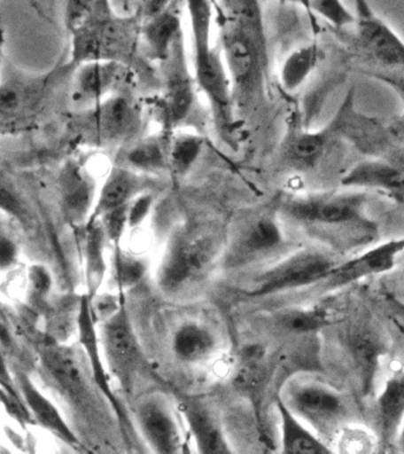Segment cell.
Masks as SVG:
<instances>
[{"mask_svg": "<svg viewBox=\"0 0 404 454\" xmlns=\"http://www.w3.org/2000/svg\"><path fill=\"white\" fill-rule=\"evenodd\" d=\"M229 229L215 219L188 220L172 231L156 270L167 296L194 293L221 262Z\"/></svg>", "mask_w": 404, "mask_h": 454, "instance_id": "cell-1", "label": "cell"}, {"mask_svg": "<svg viewBox=\"0 0 404 454\" xmlns=\"http://www.w3.org/2000/svg\"><path fill=\"white\" fill-rule=\"evenodd\" d=\"M35 351L43 379L78 415L85 420L112 421V404L96 385L80 343L56 342L42 332L35 336Z\"/></svg>", "mask_w": 404, "mask_h": 454, "instance_id": "cell-2", "label": "cell"}, {"mask_svg": "<svg viewBox=\"0 0 404 454\" xmlns=\"http://www.w3.org/2000/svg\"><path fill=\"white\" fill-rule=\"evenodd\" d=\"M194 50V78L214 114L215 124L227 141L234 138L232 84L221 50L212 44L213 0H186Z\"/></svg>", "mask_w": 404, "mask_h": 454, "instance_id": "cell-3", "label": "cell"}, {"mask_svg": "<svg viewBox=\"0 0 404 454\" xmlns=\"http://www.w3.org/2000/svg\"><path fill=\"white\" fill-rule=\"evenodd\" d=\"M278 395L326 443L357 420L353 399L318 380L296 375L287 380Z\"/></svg>", "mask_w": 404, "mask_h": 454, "instance_id": "cell-4", "label": "cell"}, {"mask_svg": "<svg viewBox=\"0 0 404 454\" xmlns=\"http://www.w3.org/2000/svg\"><path fill=\"white\" fill-rule=\"evenodd\" d=\"M141 28L134 18L116 16L109 0H96L90 16L70 34V66L94 60L127 64L137 45Z\"/></svg>", "mask_w": 404, "mask_h": 454, "instance_id": "cell-5", "label": "cell"}, {"mask_svg": "<svg viewBox=\"0 0 404 454\" xmlns=\"http://www.w3.org/2000/svg\"><path fill=\"white\" fill-rule=\"evenodd\" d=\"M350 190L297 195L284 200L278 212L284 218L307 229L368 233L370 222L365 216L367 194Z\"/></svg>", "mask_w": 404, "mask_h": 454, "instance_id": "cell-6", "label": "cell"}, {"mask_svg": "<svg viewBox=\"0 0 404 454\" xmlns=\"http://www.w3.org/2000/svg\"><path fill=\"white\" fill-rule=\"evenodd\" d=\"M98 335L110 376L126 395L134 392L138 381L154 374L131 322L126 294L115 314L99 325Z\"/></svg>", "mask_w": 404, "mask_h": 454, "instance_id": "cell-7", "label": "cell"}, {"mask_svg": "<svg viewBox=\"0 0 404 454\" xmlns=\"http://www.w3.org/2000/svg\"><path fill=\"white\" fill-rule=\"evenodd\" d=\"M339 262L335 254L326 248H300L252 277L241 293L250 298H262L314 286Z\"/></svg>", "mask_w": 404, "mask_h": 454, "instance_id": "cell-8", "label": "cell"}, {"mask_svg": "<svg viewBox=\"0 0 404 454\" xmlns=\"http://www.w3.org/2000/svg\"><path fill=\"white\" fill-rule=\"evenodd\" d=\"M221 55L232 84L233 98H247L261 87L266 66L264 30L219 18Z\"/></svg>", "mask_w": 404, "mask_h": 454, "instance_id": "cell-9", "label": "cell"}, {"mask_svg": "<svg viewBox=\"0 0 404 454\" xmlns=\"http://www.w3.org/2000/svg\"><path fill=\"white\" fill-rule=\"evenodd\" d=\"M142 122V106L127 91L117 92L82 110L76 121L81 137L98 147H117L136 141Z\"/></svg>", "mask_w": 404, "mask_h": 454, "instance_id": "cell-10", "label": "cell"}, {"mask_svg": "<svg viewBox=\"0 0 404 454\" xmlns=\"http://www.w3.org/2000/svg\"><path fill=\"white\" fill-rule=\"evenodd\" d=\"M285 244L278 212L261 209L250 213L229 230L220 264L229 271L246 269L279 254Z\"/></svg>", "mask_w": 404, "mask_h": 454, "instance_id": "cell-11", "label": "cell"}, {"mask_svg": "<svg viewBox=\"0 0 404 454\" xmlns=\"http://www.w3.org/2000/svg\"><path fill=\"white\" fill-rule=\"evenodd\" d=\"M336 332L340 351L353 375L354 392L367 396L372 392L379 360L386 353L385 333L367 317L344 322Z\"/></svg>", "mask_w": 404, "mask_h": 454, "instance_id": "cell-12", "label": "cell"}, {"mask_svg": "<svg viewBox=\"0 0 404 454\" xmlns=\"http://www.w3.org/2000/svg\"><path fill=\"white\" fill-rule=\"evenodd\" d=\"M57 70L28 74L4 66L0 74V126L20 127L41 112L48 98Z\"/></svg>", "mask_w": 404, "mask_h": 454, "instance_id": "cell-13", "label": "cell"}, {"mask_svg": "<svg viewBox=\"0 0 404 454\" xmlns=\"http://www.w3.org/2000/svg\"><path fill=\"white\" fill-rule=\"evenodd\" d=\"M183 48V37L174 45L168 57L162 62L165 67V89L159 98L156 109L165 128V133H172L184 122L194 106L195 78L191 76L188 67Z\"/></svg>", "mask_w": 404, "mask_h": 454, "instance_id": "cell-14", "label": "cell"}, {"mask_svg": "<svg viewBox=\"0 0 404 454\" xmlns=\"http://www.w3.org/2000/svg\"><path fill=\"white\" fill-rule=\"evenodd\" d=\"M354 90L347 92L331 122L319 130H299L291 135L283 147V160L291 168L311 170L324 160L339 133H344L354 115Z\"/></svg>", "mask_w": 404, "mask_h": 454, "instance_id": "cell-15", "label": "cell"}, {"mask_svg": "<svg viewBox=\"0 0 404 454\" xmlns=\"http://www.w3.org/2000/svg\"><path fill=\"white\" fill-rule=\"evenodd\" d=\"M135 424L152 452L179 453L183 450V429L170 401L161 394H147L134 407Z\"/></svg>", "mask_w": 404, "mask_h": 454, "instance_id": "cell-16", "label": "cell"}, {"mask_svg": "<svg viewBox=\"0 0 404 454\" xmlns=\"http://www.w3.org/2000/svg\"><path fill=\"white\" fill-rule=\"evenodd\" d=\"M78 343L83 349L87 357L89 367H90L92 378L98 389L101 390L105 399L112 404L113 411L119 421L120 434L124 439L130 440V434L134 432L133 422L128 415L126 408L117 397L115 390L112 386V376L106 367L105 360H103L101 340L97 333V325L92 317L90 310V301L87 294H82L80 315H78L77 325Z\"/></svg>", "mask_w": 404, "mask_h": 454, "instance_id": "cell-17", "label": "cell"}, {"mask_svg": "<svg viewBox=\"0 0 404 454\" xmlns=\"http://www.w3.org/2000/svg\"><path fill=\"white\" fill-rule=\"evenodd\" d=\"M71 101L81 110L91 108L117 92L127 91L130 73L127 64L94 60L74 67Z\"/></svg>", "mask_w": 404, "mask_h": 454, "instance_id": "cell-18", "label": "cell"}, {"mask_svg": "<svg viewBox=\"0 0 404 454\" xmlns=\"http://www.w3.org/2000/svg\"><path fill=\"white\" fill-rule=\"evenodd\" d=\"M58 194L63 218L74 229H83L97 198V181L82 159L67 160L58 176Z\"/></svg>", "mask_w": 404, "mask_h": 454, "instance_id": "cell-19", "label": "cell"}, {"mask_svg": "<svg viewBox=\"0 0 404 454\" xmlns=\"http://www.w3.org/2000/svg\"><path fill=\"white\" fill-rule=\"evenodd\" d=\"M358 44L382 67L404 74V41L370 9L367 0H354Z\"/></svg>", "mask_w": 404, "mask_h": 454, "instance_id": "cell-20", "label": "cell"}, {"mask_svg": "<svg viewBox=\"0 0 404 454\" xmlns=\"http://www.w3.org/2000/svg\"><path fill=\"white\" fill-rule=\"evenodd\" d=\"M404 252V237L369 248L349 261L340 262L322 282L312 286V293L324 294L340 289L365 277L390 271Z\"/></svg>", "mask_w": 404, "mask_h": 454, "instance_id": "cell-21", "label": "cell"}, {"mask_svg": "<svg viewBox=\"0 0 404 454\" xmlns=\"http://www.w3.org/2000/svg\"><path fill=\"white\" fill-rule=\"evenodd\" d=\"M272 372L273 365L269 362L268 350L262 344H247L239 351L233 387L240 395L246 397L253 407L262 438L266 436L262 422V406Z\"/></svg>", "mask_w": 404, "mask_h": 454, "instance_id": "cell-22", "label": "cell"}, {"mask_svg": "<svg viewBox=\"0 0 404 454\" xmlns=\"http://www.w3.org/2000/svg\"><path fill=\"white\" fill-rule=\"evenodd\" d=\"M177 408L187 425L198 452L206 454L232 453L221 420L204 399L193 395H177Z\"/></svg>", "mask_w": 404, "mask_h": 454, "instance_id": "cell-23", "label": "cell"}, {"mask_svg": "<svg viewBox=\"0 0 404 454\" xmlns=\"http://www.w3.org/2000/svg\"><path fill=\"white\" fill-rule=\"evenodd\" d=\"M13 376L20 395L23 397L24 403H27L35 425L41 426L42 428L62 440L66 445L81 447L82 442L76 432L64 420L63 415L60 414L56 404L35 387L30 374L23 369H18V371H14Z\"/></svg>", "mask_w": 404, "mask_h": 454, "instance_id": "cell-24", "label": "cell"}, {"mask_svg": "<svg viewBox=\"0 0 404 454\" xmlns=\"http://www.w3.org/2000/svg\"><path fill=\"white\" fill-rule=\"evenodd\" d=\"M375 435L383 450L399 438L404 422V372L392 376L378 394L372 408Z\"/></svg>", "mask_w": 404, "mask_h": 454, "instance_id": "cell-25", "label": "cell"}, {"mask_svg": "<svg viewBox=\"0 0 404 454\" xmlns=\"http://www.w3.org/2000/svg\"><path fill=\"white\" fill-rule=\"evenodd\" d=\"M148 176L119 163L113 166L98 190L94 209L87 223L96 222L112 209L129 204L138 194L149 191Z\"/></svg>", "mask_w": 404, "mask_h": 454, "instance_id": "cell-26", "label": "cell"}, {"mask_svg": "<svg viewBox=\"0 0 404 454\" xmlns=\"http://www.w3.org/2000/svg\"><path fill=\"white\" fill-rule=\"evenodd\" d=\"M180 2L170 0L162 10L149 17L141 28V35L149 52L161 63L183 37Z\"/></svg>", "mask_w": 404, "mask_h": 454, "instance_id": "cell-27", "label": "cell"}, {"mask_svg": "<svg viewBox=\"0 0 404 454\" xmlns=\"http://www.w3.org/2000/svg\"><path fill=\"white\" fill-rule=\"evenodd\" d=\"M342 184L353 190H377L404 197V167L383 160H365L342 177Z\"/></svg>", "mask_w": 404, "mask_h": 454, "instance_id": "cell-28", "label": "cell"}, {"mask_svg": "<svg viewBox=\"0 0 404 454\" xmlns=\"http://www.w3.org/2000/svg\"><path fill=\"white\" fill-rule=\"evenodd\" d=\"M174 356L187 365L204 364L218 351V340L208 325L186 321L177 326L172 337Z\"/></svg>", "mask_w": 404, "mask_h": 454, "instance_id": "cell-29", "label": "cell"}, {"mask_svg": "<svg viewBox=\"0 0 404 454\" xmlns=\"http://www.w3.org/2000/svg\"><path fill=\"white\" fill-rule=\"evenodd\" d=\"M275 406L280 419V446L284 453L324 454L331 453L329 443L317 434L303 420H300L280 396L276 397Z\"/></svg>", "mask_w": 404, "mask_h": 454, "instance_id": "cell-30", "label": "cell"}, {"mask_svg": "<svg viewBox=\"0 0 404 454\" xmlns=\"http://www.w3.org/2000/svg\"><path fill=\"white\" fill-rule=\"evenodd\" d=\"M169 134L137 138L128 145L122 161L117 163L145 176L169 172Z\"/></svg>", "mask_w": 404, "mask_h": 454, "instance_id": "cell-31", "label": "cell"}, {"mask_svg": "<svg viewBox=\"0 0 404 454\" xmlns=\"http://www.w3.org/2000/svg\"><path fill=\"white\" fill-rule=\"evenodd\" d=\"M82 233V251H83L84 278L88 297H95L105 282L108 264L105 258L106 239L105 230L99 220L85 223Z\"/></svg>", "mask_w": 404, "mask_h": 454, "instance_id": "cell-32", "label": "cell"}, {"mask_svg": "<svg viewBox=\"0 0 404 454\" xmlns=\"http://www.w3.org/2000/svg\"><path fill=\"white\" fill-rule=\"evenodd\" d=\"M82 294H64L51 298L43 312V333L59 343L69 342L77 333Z\"/></svg>", "mask_w": 404, "mask_h": 454, "instance_id": "cell-33", "label": "cell"}, {"mask_svg": "<svg viewBox=\"0 0 404 454\" xmlns=\"http://www.w3.org/2000/svg\"><path fill=\"white\" fill-rule=\"evenodd\" d=\"M322 59L315 43L299 46L287 55L280 69V83L286 91H296L307 82Z\"/></svg>", "mask_w": 404, "mask_h": 454, "instance_id": "cell-34", "label": "cell"}, {"mask_svg": "<svg viewBox=\"0 0 404 454\" xmlns=\"http://www.w3.org/2000/svg\"><path fill=\"white\" fill-rule=\"evenodd\" d=\"M275 322L289 335H315L331 325L328 312L321 308H290L278 312Z\"/></svg>", "mask_w": 404, "mask_h": 454, "instance_id": "cell-35", "label": "cell"}, {"mask_svg": "<svg viewBox=\"0 0 404 454\" xmlns=\"http://www.w3.org/2000/svg\"><path fill=\"white\" fill-rule=\"evenodd\" d=\"M205 138L201 135L183 131L170 135L169 172L174 176L190 173L204 151Z\"/></svg>", "mask_w": 404, "mask_h": 454, "instance_id": "cell-36", "label": "cell"}, {"mask_svg": "<svg viewBox=\"0 0 404 454\" xmlns=\"http://www.w3.org/2000/svg\"><path fill=\"white\" fill-rule=\"evenodd\" d=\"M147 272V262L142 258L127 254L122 247H113V277L117 290H126L137 286Z\"/></svg>", "mask_w": 404, "mask_h": 454, "instance_id": "cell-37", "label": "cell"}, {"mask_svg": "<svg viewBox=\"0 0 404 454\" xmlns=\"http://www.w3.org/2000/svg\"><path fill=\"white\" fill-rule=\"evenodd\" d=\"M27 305L34 314L42 316L50 303L52 276L42 264H32L27 270Z\"/></svg>", "mask_w": 404, "mask_h": 454, "instance_id": "cell-38", "label": "cell"}, {"mask_svg": "<svg viewBox=\"0 0 404 454\" xmlns=\"http://www.w3.org/2000/svg\"><path fill=\"white\" fill-rule=\"evenodd\" d=\"M0 212L5 213L11 219L16 220L21 226L30 227L34 223L31 209L21 197L16 184L0 170Z\"/></svg>", "mask_w": 404, "mask_h": 454, "instance_id": "cell-39", "label": "cell"}, {"mask_svg": "<svg viewBox=\"0 0 404 454\" xmlns=\"http://www.w3.org/2000/svg\"><path fill=\"white\" fill-rule=\"evenodd\" d=\"M301 2L333 27H346L347 25L354 24L356 20L354 13L344 5L342 0H301Z\"/></svg>", "mask_w": 404, "mask_h": 454, "instance_id": "cell-40", "label": "cell"}, {"mask_svg": "<svg viewBox=\"0 0 404 454\" xmlns=\"http://www.w3.org/2000/svg\"><path fill=\"white\" fill-rule=\"evenodd\" d=\"M128 206L129 204L112 209L98 218L103 230H105L106 239L113 244V247H119L122 243L124 233L129 229L128 226Z\"/></svg>", "mask_w": 404, "mask_h": 454, "instance_id": "cell-41", "label": "cell"}, {"mask_svg": "<svg viewBox=\"0 0 404 454\" xmlns=\"http://www.w3.org/2000/svg\"><path fill=\"white\" fill-rule=\"evenodd\" d=\"M122 291H119V294H96L90 301V310L92 317L96 325H101L105 319H108L110 316H113L120 308V300H122Z\"/></svg>", "mask_w": 404, "mask_h": 454, "instance_id": "cell-42", "label": "cell"}, {"mask_svg": "<svg viewBox=\"0 0 404 454\" xmlns=\"http://www.w3.org/2000/svg\"><path fill=\"white\" fill-rule=\"evenodd\" d=\"M95 3L96 0H66V25L69 34L90 16Z\"/></svg>", "mask_w": 404, "mask_h": 454, "instance_id": "cell-43", "label": "cell"}, {"mask_svg": "<svg viewBox=\"0 0 404 454\" xmlns=\"http://www.w3.org/2000/svg\"><path fill=\"white\" fill-rule=\"evenodd\" d=\"M152 205H154V195L149 191L138 194L129 202V206H128V226L129 229H136L147 219Z\"/></svg>", "mask_w": 404, "mask_h": 454, "instance_id": "cell-44", "label": "cell"}, {"mask_svg": "<svg viewBox=\"0 0 404 454\" xmlns=\"http://www.w3.org/2000/svg\"><path fill=\"white\" fill-rule=\"evenodd\" d=\"M19 248L6 231L0 229V272L12 269L18 262Z\"/></svg>", "mask_w": 404, "mask_h": 454, "instance_id": "cell-45", "label": "cell"}, {"mask_svg": "<svg viewBox=\"0 0 404 454\" xmlns=\"http://www.w3.org/2000/svg\"><path fill=\"white\" fill-rule=\"evenodd\" d=\"M376 76L381 78V80L385 81V83L390 84V87L395 89V90L399 92L400 98H402V113H400V115L396 117V120L393 121L392 129V133L395 134L396 137H399L404 140V80H400V78L390 76V74H377Z\"/></svg>", "mask_w": 404, "mask_h": 454, "instance_id": "cell-46", "label": "cell"}, {"mask_svg": "<svg viewBox=\"0 0 404 454\" xmlns=\"http://www.w3.org/2000/svg\"><path fill=\"white\" fill-rule=\"evenodd\" d=\"M0 386L10 394H12L13 396L18 397V399H23L20 395L19 389H18L14 376L11 375L5 353H4L2 348H0Z\"/></svg>", "mask_w": 404, "mask_h": 454, "instance_id": "cell-47", "label": "cell"}, {"mask_svg": "<svg viewBox=\"0 0 404 454\" xmlns=\"http://www.w3.org/2000/svg\"><path fill=\"white\" fill-rule=\"evenodd\" d=\"M14 340L12 330L10 328L9 319H7L5 312H0V348L4 353L5 350H13Z\"/></svg>", "mask_w": 404, "mask_h": 454, "instance_id": "cell-48", "label": "cell"}, {"mask_svg": "<svg viewBox=\"0 0 404 454\" xmlns=\"http://www.w3.org/2000/svg\"><path fill=\"white\" fill-rule=\"evenodd\" d=\"M396 445H399L400 450L404 452V422L402 425V428H400L399 438L396 440Z\"/></svg>", "mask_w": 404, "mask_h": 454, "instance_id": "cell-49", "label": "cell"}, {"mask_svg": "<svg viewBox=\"0 0 404 454\" xmlns=\"http://www.w3.org/2000/svg\"><path fill=\"white\" fill-rule=\"evenodd\" d=\"M4 44H5V32L0 28V55H2Z\"/></svg>", "mask_w": 404, "mask_h": 454, "instance_id": "cell-50", "label": "cell"}, {"mask_svg": "<svg viewBox=\"0 0 404 454\" xmlns=\"http://www.w3.org/2000/svg\"><path fill=\"white\" fill-rule=\"evenodd\" d=\"M0 312H4V310H3L2 301H0Z\"/></svg>", "mask_w": 404, "mask_h": 454, "instance_id": "cell-51", "label": "cell"}]
</instances>
